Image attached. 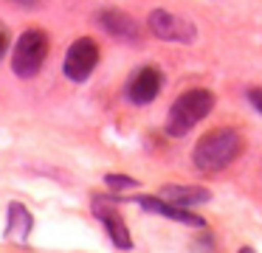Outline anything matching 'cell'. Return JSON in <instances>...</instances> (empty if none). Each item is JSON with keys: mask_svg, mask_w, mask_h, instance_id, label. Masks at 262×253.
<instances>
[{"mask_svg": "<svg viewBox=\"0 0 262 253\" xmlns=\"http://www.w3.org/2000/svg\"><path fill=\"white\" fill-rule=\"evenodd\" d=\"M93 20L104 34H110L113 39H121V42H138V37H141L138 22L121 9H99Z\"/></svg>", "mask_w": 262, "mask_h": 253, "instance_id": "8", "label": "cell"}, {"mask_svg": "<svg viewBox=\"0 0 262 253\" xmlns=\"http://www.w3.org/2000/svg\"><path fill=\"white\" fill-rule=\"evenodd\" d=\"M48 59V34L40 28H29L20 34L12 51V71L20 79H34Z\"/></svg>", "mask_w": 262, "mask_h": 253, "instance_id": "3", "label": "cell"}, {"mask_svg": "<svg viewBox=\"0 0 262 253\" xmlns=\"http://www.w3.org/2000/svg\"><path fill=\"white\" fill-rule=\"evenodd\" d=\"M91 208H93V214H96V219L104 225V231H107L110 242H113L119 250H130V247H133L130 231H127L124 217L119 214V208L113 205V200H110V197H102V194H93Z\"/></svg>", "mask_w": 262, "mask_h": 253, "instance_id": "6", "label": "cell"}, {"mask_svg": "<svg viewBox=\"0 0 262 253\" xmlns=\"http://www.w3.org/2000/svg\"><path fill=\"white\" fill-rule=\"evenodd\" d=\"M31 228H34V217L31 211L23 205V202H12L9 205V222H6V242H14V245H26L31 236Z\"/></svg>", "mask_w": 262, "mask_h": 253, "instance_id": "10", "label": "cell"}, {"mask_svg": "<svg viewBox=\"0 0 262 253\" xmlns=\"http://www.w3.org/2000/svg\"><path fill=\"white\" fill-rule=\"evenodd\" d=\"M144 211H152V214H161L166 219H175V222H183V225H203V219L198 214L186 211V208L175 205V202L164 200V197H133Z\"/></svg>", "mask_w": 262, "mask_h": 253, "instance_id": "9", "label": "cell"}, {"mask_svg": "<svg viewBox=\"0 0 262 253\" xmlns=\"http://www.w3.org/2000/svg\"><path fill=\"white\" fill-rule=\"evenodd\" d=\"M245 96H248L251 107H254V110H256V112H259V116H262V87H251V90H248V93H245Z\"/></svg>", "mask_w": 262, "mask_h": 253, "instance_id": "13", "label": "cell"}, {"mask_svg": "<svg viewBox=\"0 0 262 253\" xmlns=\"http://www.w3.org/2000/svg\"><path fill=\"white\" fill-rule=\"evenodd\" d=\"M161 197L175 205L186 208V205H200V202H209V191L200 189V186H164Z\"/></svg>", "mask_w": 262, "mask_h": 253, "instance_id": "11", "label": "cell"}, {"mask_svg": "<svg viewBox=\"0 0 262 253\" xmlns=\"http://www.w3.org/2000/svg\"><path fill=\"white\" fill-rule=\"evenodd\" d=\"M147 28H149L152 37L161 39V42H194V37H198V28H194L192 22L178 17V14H172V11H164V9L149 11Z\"/></svg>", "mask_w": 262, "mask_h": 253, "instance_id": "5", "label": "cell"}, {"mask_svg": "<svg viewBox=\"0 0 262 253\" xmlns=\"http://www.w3.org/2000/svg\"><path fill=\"white\" fill-rule=\"evenodd\" d=\"M214 110V93L203 87L186 90L175 99V104L169 107V116H166V132L172 138H183L192 127H198L209 112Z\"/></svg>", "mask_w": 262, "mask_h": 253, "instance_id": "2", "label": "cell"}, {"mask_svg": "<svg viewBox=\"0 0 262 253\" xmlns=\"http://www.w3.org/2000/svg\"><path fill=\"white\" fill-rule=\"evenodd\" d=\"M161 84H164V76H161L158 67L144 65V67H138V71L133 73L130 79H127L124 96H127V101H130V104L144 107V104H149V101L158 99Z\"/></svg>", "mask_w": 262, "mask_h": 253, "instance_id": "7", "label": "cell"}, {"mask_svg": "<svg viewBox=\"0 0 262 253\" xmlns=\"http://www.w3.org/2000/svg\"><path fill=\"white\" fill-rule=\"evenodd\" d=\"M9 3L23 6V9H37V6H42V0H9Z\"/></svg>", "mask_w": 262, "mask_h": 253, "instance_id": "15", "label": "cell"}, {"mask_svg": "<svg viewBox=\"0 0 262 253\" xmlns=\"http://www.w3.org/2000/svg\"><path fill=\"white\" fill-rule=\"evenodd\" d=\"M9 42H12V37H9V31L3 26H0V59L6 56V51H9Z\"/></svg>", "mask_w": 262, "mask_h": 253, "instance_id": "14", "label": "cell"}, {"mask_svg": "<svg viewBox=\"0 0 262 253\" xmlns=\"http://www.w3.org/2000/svg\"><path fill=\"white\" fill-rule=\"evenodd\" d=\"M96 65H99V45L93 42L91 37H79L68 48V54H65L62 71H65V76H68L71 82L82 84V82H88V79L93 76Z\"/></svg>", "mask_w": 262, "mask_h": 253, "instance_id": "4", "label": "cell"}, {"mask_svg": "<svg viewBox=\"0 0 262 253\" xmlns=\"http://www.w3.org/2000/svg\"><path fill=\"white\" fill-rule=\"evenodd\" d=\"M104 183L110 186V189H116V191H121V189H136V180L133 177H127V174H107L104 177Z\"/></svg>", "mask_w": 262, "mask_h": 253, "instance_id": "12", "label": "cell"}, {"mask_svg": "<svg viewBox=\"0 0 262 253\" xmlns=\"http://www.w3.org/2000/svg\"><path fill=\"white\" fill-rule=\"evenodd\" d=\"M243 152V138L237 129L231 127H220L214 132H206L203 138L194 144L192 152V163L198 172L203 174H217L226 166H231Z\"/></svg>", "mask_w": 262, "mask_h": 253, "instance_id": "1", "label": "cell"}]
</instances>
